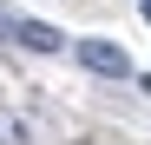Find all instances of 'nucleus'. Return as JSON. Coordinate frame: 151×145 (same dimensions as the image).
Returning <instances> with one entry per match:
<instances>
[{
    "mask_svg": "<svg viewBox=\"0 0 151 145\" xmlns=\"http://www.w3.org/2000/svg\"><path fill=\"white\" fill-rule=\"evenodd\" d=\"M72 53H79V66L92 79H132V59H125V46H112V40H79Z\"/></svg>",
    "mask_w": 151,
    "mask_h": 145,
    "instance_id": "f257e3e1",
    "label": "nucleus"
},
{
    "mask_svg": "<svg viewBox=\"0 0 151 145\" xmlns=\"http://www.w3.org/2000/svg\"><path fill=\"white\" fill-rule=\"evenodd\" d=\"M7 40H13V46H27V53H59V46H66L59 27H46V20H20V13H13Z\"/></svg>",
    "mask_w": 151,
    "mask_h": 145,
    "instance_id": "f03ea898",
    "label": "nucleus"
},
{
    "mask_svg": "<svg viewBox=\"0 0 151 145\" xmlns=\"http://www.w3.org/2000/svg\"><path fill=\"white\" fill-rule=\"evenodd\" d=\"M0 145H33V132H27V119L0 112Z\"/></svg>",
    "mask_w": 151,
    "mask_h": 145,
    "instance_id": "7ed1b4c3",
    "label": "nucleus"
},
{
    "mask_svg": "<svg viewBox=\"0 0 151 145\" xmlns=\"http://www.w3.org/2000/svg\"><path fill=\"white\" fill-rule=\"evenodd\" d=\"M7 27H13V13H7V7H0V33H7Z\"/></svg>",
    "mask_w": 151,
    "mask_h": 145,
    "instance_id": "20e7f679",
    "label": "nucleus"
},
{
    "mask_svg": "<svg viewBox=\"0 0 151 145\" xmlns=\"http://www.w3.org/2000/svg\"><path fill=\"white\" fill-rule=\"evenodd\" d=\"M138 13H145V27H151V0H138Z\"/></svg>",
    "mask_w": 151,
    "mask_h": 145,
    "instance_id": "39448f33",
    "label": "nucleus"
}]
</instances>
